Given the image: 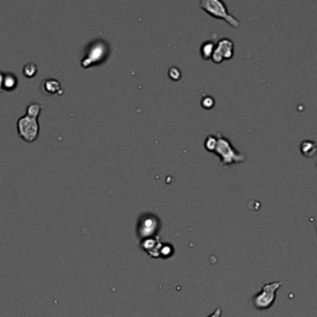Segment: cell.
Segmentation results:
<instances>
[{"label":"cell","instance_id":"3","mask_svg":"<svg viewBox=\"0 0 317 317\" xmlns=\"http://www.w3.org/2000/svg\"><path fill=\"white\" fill-rule=\"evenodd\" d=\"M282 285V282H267L261 286L260 292L253 297V305L256 310H268L274 305L277 291Z\"/></svg>","mask_w":317,"mask_h":317},{"label":"cell","instance_id":"19","mask_svg":"<svg viewBox=\"0 0 317 317\" xmlns=\"http://www.w3.org/2000/svg\"><path fill=\"white\" fill-rule=\"evenodd\" d=\"M4 89V74L0 73V92Z\"/></svg>","mask_w":317,"mask_h":317},{"label":"cell","instance_id":"11","mask_svg":"<svg viewBox=\"0 0 317 317\" xmlns=\"http://www.w3.org/2000/svg\"><path fill=\"white\" fill-rule=\"evenodd\" d=\"M23 73L24 76L28 77V78H33V77H35L36 73H37V66H36L35 64H33V62L26 64L23 69Z\"/></svg>","mask_w":317,"mask_h":317},{"label":"cell","instance_id":"18","mask_svg":"<svg viewBox=\"0 0 317 317\" xmlns=\"http://www.w3.org/2000/svg\"><path fill=\"white\" fill-rule=\"evenodd\" d=\"M221 315H222V310L218 307V309H216V311L212 312L208 317H221Z\"/></svg>","mask_w":317,"mask_h":317},{"label":"cell","instance_id":"2","mask_svg":"<svg viewBox=\"0 0 317 317\" xmlns=\"http://www.w3.org/2000/svg\"><path fill=\"white\" fill-rule=\"evenodd\" d=\"M200 6L206 13L210 14L211 16L226 20L227 23L231 26H233L234 29H238L239 26H241L239 20H237L234 16H232L231 14L228 13L226 4L222 3L221 0H201Z\"/></svg>","mask_w":317,"mask_h":317},{"label":"cell","instance_id":"15","mask_svg":"<svg viewBox=\"0 0 317 317\" xmlns=\"http://www.w3.org/2000/svg\"><path fill=\"white\" fill-rule=\"evenodd\" d=\"M202 106L206 109H211L214 106V99L212 97H203L202 98Z\"/></svg>","mask_w":317,"mask_h":317},{"label":"cell","instance_id":"6","mask_svg":"<svg viewBox=\"0 0 317 317\" xmlns=\"http://www.w3.org/2000/svg\"><path fill=\"white\" fill-rule=\"evenodd\" d=\"M232 56H233V43L229 38H222L211 59L216 64H221L223 60H229Z\"/></svg>","mask_w":317,"mask_h":317},{"label":"cell","instance_id":"9","mask_svg":"<svg viewBox=\"0 0 317 317\" xmlns=\"http://www.w3.org/2000/svg\"><path fill=\"white\" fill-rule=\"evenodd\" d=\"M300 151L307 159L314 157L317 154V144L312 140H304L300 145Z\"/></svg>","mask_w":317,"mask_h":317},{"label":"cell","instance_id":"16","mask_svg":"<svg viewBox=\"0 0 317 317\" xmlns=\"http://www.w3.org/2000/svg\"><path fill=\"white\" fill-rule=\"evenodd\" d=\"M169 76H170V78H173L174 81H178L181 77L180 70H178L177 67H171L170 71H169Z\"/></svg>","mask_w":317,"mask_h":317},{"label":"cell","instance_id":"12","mask_svg":"<svg viewBox=\"0 0 317 317\" xmlns=\"http://www.w3.org/2000/svg\"><path fill=\"white\" fill-rule=\"evenodd\" d=\"M213 51H214V43L211 42V41L206 42L205 45L202 46V56H203V59L210 60L211 57H212V55H213Z\"/></svg>","mask_w":317,"mask_h":317},{"label":"cell","instance_id":"10","mask_svg":"<svg viewBox=\"0 0 317 317\" xmlns=\"http://www.w3.org/2000/svg\"><path fill=\"white\" fill-rule=\"evenodd\" d=\"M18 78L15 74L13 73H6L4 74V89L6 91H14L18 87Z\"/></svg>","mask_w":317,"mask_h":317},{"label":"cell","instance_id":"14","mask_svg":"<svg viewBox=\"0 0 317 317\" xmlns=\"http://www.w3.org/2000/svg\"><path fill=\"white\" fill-rule=\"evenodd\" d=\"M217 138L216 135H208L207 139L205 141V146L208 151H214V147H216Z\"/></svg>","mask_w":317,"mask_h":317},{"label":"cell","instance_id":"17","mask_svg":"<svg viewBox=\"0 0 317 317\" xmlns=\"http://www.w3.org/2000/svg\"><path fill=\"white\" fill-rule=\"evenodd\" d=\"M171 254H173V247L170 246H165V247H161L160 249V255H164V256H170Z\"/></svg>","mask_w":317,"mask_h":317},{"label":"cell","instance_id":"13","mask_svg":"<svg viewBox=\"0 0 317 317\" xmlns=\"http://www.w3.org/2000/svg\"><path fill=\"white\" fill-rule=\"evenodd\" d=\"M40 112H41V104L33 103L28 107V113H26V115H29V117L36 118V119H37V117H38V114H40Z\"/></svg>","mask_w":317,"mask_h":317},{"label":"cell","instance_id":"1","mask_svg":"<svg viewBox=\"0 0 317 317\" xmlns=\"http://www.w3.org/2000/svg\"><path fill=\"white\" fill-rule=\"evenodd\" d=\"M217 142L216 147H214V152L219 156L221 159V165L222 166H229L232 164L237 163H243L246 161V156L241 152L236 151L232 144L229 142V140L227 138L222 137L221 134H216Z\"/></svg>","mask_w":317,"mask_h":317},{"label":"cell","instance_id":"7","mask_svg":"<svg viewBox=\"0 0 317 317\" xmlns=\"http://www.w3.org/2000/svg\"><path fill=\"white\" fill-rule=\"evenodd\" d=\"M159 227H160V222H159V219L156 217H145V218H141V221H140L139 234L145 239L151 238L159 231Z\"/></svg>","mask_w":317,"mask_h":317},{"label":"cell","instance_id":"4","mask_svg":"<svg viewBox=\"0 0 317 317\" xmlns=\"http://www.w3.org/2000/svg\"><path fill=\"white\" fill-rule=\"evenodd\" d=\"M38 130H40V127H38V122L36 118L24 115V117H21L20 119L18 120L19 135H20L25 141H35L38 135Z\"/></svg>","mask_w":317,"mask_h":317},{"label":"cell","instance_id":"5","mask_svg":"<svg viewBox=\"0 0 317 317\" xmlns=\"http://www.w3.org/2000/svg\"><path fill=\"white\" fill-rule=\"evenodd\" d=\"M108 52L107 43L103 42V41H96V42L92 43L89 46V50L87 51V56L84 57L83 61H82V66L84 69L92 66L94 64H98L99 61L106 59Z\"/></svg>","mask_w":317,"mask_h":317},{"label":"cell","instance_id":"8","mask_svg":"<svg viewBox=\"0 0 317 317\" xmlns=\"http://www.w3.org/2000/svg\"><path fill=\"white\" fill-rule=\"evenodd\" d=\"M42 89L47 94H62V87L57 79L47 78L42 82Z\"/></svg>","mask_w":317,"mask_h":317}]
</instances>
